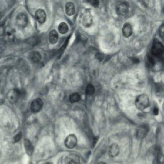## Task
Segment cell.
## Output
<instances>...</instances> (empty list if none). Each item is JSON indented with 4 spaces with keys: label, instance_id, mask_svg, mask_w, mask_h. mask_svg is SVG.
<instances>
[{
    "label": "cell",
    "instance_id": "cell-19",
    "mask_svg": "<svg viewBox=\"0 0 164 164\" xmlns=\"http://www.w3.org/2000/svg\"><path fill=\"white\" fill-rule=\"evenodd\" d=\"M80 99H81V96L80 94L78 92H74L70 95L69 100L71 103L74 104L75 102H78L80 101Z\"/></svg>",
    "mask_w": 164,
    "mask_h": 164
},
{
    "label": "cell",
    "instance_id": "cell-12",
    "mask_svg": "<svg viewBox=\"0 0 164 164\" xmlns=\"http://www.w3.org/2000/svg\"><path fill=\"white\" fill-rule=\"evenodd\" d=\"M133 33L132 28L130 24L126 23L122 28V34L125 38H129L131 36Z\"/></svg>",
    "mask_w": 164,
    "mask_h": 164
},
{
    "label": "cell",
    "instance_id": "cell-7",
    "mask_svg": "<svg viewBox=\"0 0 164 164\" xmlns=\"http://www.w3.org/2000/svg\"><path fill=\"white\" fill-rule=\"evenodd\" d=\"M16 23L18 27L24 28L28 23V18L27 15L24 13H21L17 16L16 18Z\"/></svg>",
    "mask_w": 164,
    "mask_h": 164
},
{
    "label": "cell",
    "instance_id": "cell-2",
    "mask_svg": "<svg viewBox=\"0 0 164 164\" xmlns=\"http://www.w3.org/2000/svg\"><path fill=\"white\" fill-rule=\"evenodd\" d=\"M151 52L154 56H160L164 52V46L162 42L157 38H155L152 42Z\"/></svg>",
    "mask_w": 164,
    "mask_h": 164
},
{
    "label": "cell",
    "instance_id": "cell-27",
    "mask_svg": "<svg viewBox=\"0 0 164 164\" xmlns=\"http://www.w3.org/2000/svg\"><path fill=\"white\" fill-rule=\"evenodd\" d=\"M98 164H106L105 162H103V161H101V162H99Z\"/></svg>",
    "mask_w": 164,
    "mask_h": 164
},
{
    "label": "cell",
    "instance_id": "cell-24",
    "mask_svg": "<svg viewBox=\"0 0 164 164\" xmlns=\"http://www.w3.org/2000/svg\"><path fill=\"white\" fill-rule=\"evenodd\" d=\"M91 5H92V6L95 7H98L99 5V2L98 1H90Z\"/></svg>",
    "mask_w": 164,
    "mask_h": 164
},
{
    "label": "cell",
    "instance_id": "cell-17",
    "mask_svg": "<svg viewBox=\"0 0 164 164\" xmlns=\"http://www.w3.org/2000/svg\"><path fill=\"white\" fill-rule=\"evenodd\" d=\"M3 35L5 36V38L7 41H12L14 39V32L11 28L5 29V32Z\"/></svg>",
    "mask_w": 164,
    "mask_h": 164
},
{
    "label": "cell",
    "instance_id": "cell-6",
    "mask_svg": "<svg viewBox=\"0 0 164 164\" xmlns=\"http://www.w3.org/2000/svg\"><path fill=\"white\" fill-rule=\"evenodd\" d=\"M77 136L75 134H70L65 139V145L69 149H73L77 146Z\"/></svg>",
    "mask_w": 164,
    "mask_h": 164
},
{
    "label": "cell",
    "instance_id": "cell-11",
    "mask_svg": "<svg viewBox=\"0 0 164 164\" xmlns=\"http://www.w3.org/2000/svg\"><path fill=\"white\" fill-rule=\"evenodd\" d=\"M35 18L38 23H44L46 19V14L45 11L42 9L37 10L35 12Z\"/></svg>",
    "mask_w": 164,
    "mask_h": 164
},
{
    "label": "cell",
    "instance_id": "cell-23",
    "mask_svg": "<svg viewBox=\"0 0 164 164\" xmlns=\"http://www.w3.org/2000/svg\"><path fill=\"white\" fill-rule=\"evenodd\" d=\"M164 25L162 24V26H161L160 28L159 31V33L160 37L162 38H163V37H164Z\"/></svg>",
    "mask_w": 164,
    "mask_h": 164
},
{
    "label": "cell",
    "instance_id": "cell-4",
    "mask_svg": "<svg viewBox=\"0 0 164 164\" xmlns=\"http://www.w3.org/2000/svg\"><path fill=\"white\" fill-rule=\"evenodd\" d=\"M128 11L129 5L127 2H121L116 5V12L119 16H124Z\"/></svg>",
    "mask_w": 164,
    "mask_h": 164
},
{
    "label": "cell",
    "instance_id": "cell-25",
    "mask_svg": "<svg viewBox=\"0 0 164 164\" xmlns=\"http://www.w3.org/2000/svg\"><path fill=\"white\" fill-rule=\"evenodd\" d=\"M153 113L155 115H157L159 113V110L157 107H155L153 109Z\"/></svg>",
    "mask_w": 164,
    "mask_h": 164
},
{
    "label": "cell",
    "instance_id": "cell-21",
    "mask_svg": "<svg viewBox=\"0 0 164 164\" xmlns=\"http://www.w3.org/2000/svg\"><path fill=\"white\" fill-rule=\"evenodd\" d=\"M86 16H84L83 19V21L84 22V23L85 25H86L87 27L90 26L91 24H92V19L91 18V16H90V15L87 13V15H85Z\"/></svg>",
    "mask_w": 164,
    "mask_h": 164
},
{
    "label": "cell",
    "instance_id": "cell-18",
    "mask_svg": "<svg viewBox=\"0 0 164 164\" xmlns=\"http://www.w3.org/2000/svg\"><path fill=\"white\" fill-rule=\"evenodd\" d=\"M58 29L61 34H65L69 31V26L65 22H61L58 26Z\"/></svg>",
    "mask_w": 164,
    "mask_h": 164
},
{
    "label": "cell",
    "instance_id": "cell-26",
    "mask_svg": "<svg viewBox=\"0 0 164 164\" xmlns=\"http://www.w3.org/2000/svg\"><path fill=\"white\" fill-rule=\"evenodd\" d=\"M132 61L134 63H138L140 62V60L137 57H132Z\"/></svg>",
    "mask_w": 164,
    "mask_h": 164
},
{
    "label": "cell",
    "instance_id": "cell-28",
    "mask_svg": "<svg viewBox=\"0 0 164 164\" xmlns=\"http://www.w3.org/2000/svg\"><path fill=\"white\" fill-rule=\"evenodd\" d=\"M1 18H2L1 13V12H0V19H1Z\"/></svg>",
    "mask_w": 164,
    "mask_h": 164
},
{
    "label": "cell",
    "instance_id": "cell-5",
    "mask_svg": "<svg viewBox=\"0 0 164 164\" xmlns=\"http://www.w3.org/2000/svg\"><path fill=\"white\" fill-rule=\"evenodd\" d=\"M43 105V101L41 98H36L32 101L30 105V110L32 113H38L42 109Z\"/></svg>",
    "mask_w": 164,
    "mask_h": 164
},
{
    "label": "cell",
    "instance_id": "cell-14",
    "mask_svg": "<svg viewBox=\"0 0 164 164\" xmlns=\"http://www.w3.org/2000/svg\"><path fill=\"white\" fill-rule=\"evenodd\" d=\"M24 146L26 150V152L27 154L29 156H32V155L34 148L32 145V143L30 142V141L28 139H25Z\"/></svg>",
    "mask_w": 164,
    "mask_h": 164
},
{
    "label": "cell",
    "instance_id": "cell-10",
    "mask_svg": "<svg viewBox=\"0 0 164 164\" xmlns=\"http://www.w3.org/2000/svg\"><path fill=\"white\" fill-rule=\"evenodd\" d=\"M149 131V127L147 125H142L138 129L136 132V137L139 139H142L146 137Z\"/></svg>",
    "mask_w": 164,
    "mask_h": 164
},
{
    "label": "cell",
    "instance_id": "cell-9",
    "mask_svg": "<svg viewBox=\"0 0 164 164\" xmlns=\"http://www.w3.org/2000/svg\"><path fill=\"white\" fill-rule=\"evenodd\" d=\"M120 152V148L116 143H113L110 146L108 150V155L110 157L114 158L118 156Z\"/></svg>",
    "mask_w": 164,
    "mask_h": 164
},
{
    "label": "cell",
    "instance_id": "cell-22",
    "mask_svg": "<svg viewBox=\"0 0 164 164\" xmlns=\"http://www.w3.org/2000/svg\"><path fill=\"white\" fill-rule=\"evenodd\" d=\"M21 137H22V133L21 132L19 133L18 134H16L14 138V142L15 143L18 142L21 139Z\"/></svg>",
    "mask_w": 164,
    "mask_h": 164
},
{
    "label": "cell",
    "instance_id": "cell-29",
    "mask_svg": "<svg viewBox=\"0 0 164 164\" xmlns=\"http://www.w3.org/2000/svg\"></svg>",
    "mask_w": 164,
    "mask_h": 164
},
{
    "label": "cell",
    "instance_id": "cell-13",
    "mask_svg": "<svg viewBox=\"0 0 164 164\" xmlns=\"http://www.w3.org/2000/svg\"><path fill=\"white\" fill-rule=\"evenodd\" d=\"M65 13L69 16H72L75 12V6L74 4L71 2H66L65 5Z\"/></svg>",
    "mask_w": 164,
    "mask_h": 164
},
{
    "label": "cell",
    "instance_id": "cell-15",
    "mask_svg": "<svg viewBox=\"0 0 164 164\" xmlns=\"http://www.w3.org/2000/svg\"><path fill=\"white\" fill-rule=\"evenodd\" d=\"M58 39V34L55 30L51 31L49 35V40L50 43L52 44H55Z\"/></svg>",
    "mask_w": 164,
    "mask_h": 164
},
{
    "label": "cell",
    "instance_id": "cell-20",
    "mask_svg": "<svg viewBox=\"0 0 164 164\" xmlns=\"http://www.w3.org/2000/svg\"><path fill=\"white\" fill-rule=\"evenodd\" d=\"M95 89L92 84H89L86 87V93L88 95H92L95 92Z\"/></svg>",
    "mask_w": 164,
    "mask_h": 164
},
{
    "label": "cell",
    "instance_id": "cell-1",
    "mask_svg": "<svg viewBox=\"0 0 164 164\" xmlns=\"http://www.w3.org/2000/svg\"><path fill=\"white\" fill-rule=\"evenodd\" d=\"M150 104V100L148 96L146 94H141L135 100L136 107L140 110L142 111L148 107Z\"/></svg>",
    "mask_w": 164,
    "mask_h": 164
},
{
    "label": "cell",
    "instance_id": "cell-8",
    "mask_svg": "<svg viewBox=\"0 0 164 164\" xmlns=\"http://www.w3.org/2000/svg\"><path fill=\"white\" fill-rule=\"evenodd\" d=\"M65 164H80V158L76 154H69L65 157Z\"/></svg>",
    "mask_w": 164,
    "mask_h": 164
},
{
    "label": "cell",
    "instance_id": "cell-3",
    "mask_svg": "<svg viewBox=\"0 0 164 164\" xmlns=\"http://www.w3.org/2000/svg\"><path fill=\"white\" fill-rule=\"evenodd\" d=\"M21 95V91L18 89H13L8 92L7 98L11 104H15L18 101L19 97Z\"/></svg>",
    "mask_w": 164,
    "mask_h": 164
},
{
    "label": "cell",
    "instance_id": "cell-16",
    "mask_svg": "<svg viewBox=\"0 0 164 164\" xmlns=\"http://www.w3.org/2000/svg\"><path fill=\"white\" fill-rule=\"evenodd\" d=\"M29 58L30 60L33 63H38L41 60L42 56L39 52L33 51L30 52L29 55Z\"/></svg>",
    "mask_w": 164,
    "mask_h": 164
}]
</instances>
